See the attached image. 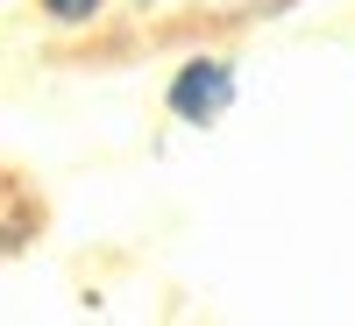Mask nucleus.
<instances>
[{"label": "nucleus", "instance_id": "1", "mask_svg": "<svg viewBox=\"0 0 355 326\" xmlns=\"http://www.w3.org/2000/svg\"><path fill=\"white\" fill-rule=\"evenodd\" d=\"M227 107H234V64L227 57H192V64L171 78V114L185 128H214Z\"/></svg>", "mask_w": 355, "mask_h": 326}, {"label": "nucleus", "instance_id": "2", "mask_svg": "<svg viewBox=\"0 0 355 326\" xmlns=\"http://www.w3.org/2000/svg\"><path fill=\"white\" fill-rule=\"evenodd\" d=\"M100 8H107V0H43V15H50L57 28H85Z\"/></svg>", "mask_w": 355, "mask_h": 326}]
</instances>
